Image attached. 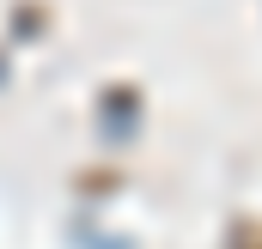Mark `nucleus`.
Here are the masks:
<instances>
[]
</instances>
